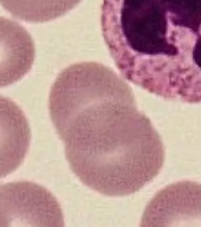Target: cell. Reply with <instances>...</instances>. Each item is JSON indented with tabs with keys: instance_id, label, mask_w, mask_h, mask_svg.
Listing matches in <instances>:
<instances>
[{
	"instance_id": "cell-3",
	"label": "cell",
	"mask_w": 201,
	"mask_h": 227,
	"mask_svg": "<svg viewBox=\"0 0 201 227\" xmlns=\"http://www.w3.org/2000/svg\"><path fill=\"white\" fill-rule=\"evenodd\" d=\"M0 227H64L57 199L30 181L0 184Z\"/></svg>"
},
{
	"instance_id": "cell-1",
	"label": "cell",
	"mask_w": 201,
	"mask_h": 227,
	"mask_svg": "<svg viewBox=\"0 0 201 227\" xmlns=\"http://www.w3.org/2000/svg\"><path fill=\"white\" fill-rule=\"evenodd\" d=\"M49 110L70 168L89 188L126 196L160 173L162 140L111 69L94 62L66 67L51 88Z\"/></svg>"
},
{
	"instance_id": "cell-6",
	"label": "cell",
	"mask_w": 201,
	"mask_h": 227,
	"mask_svg": "<svg viewBox=\"0 0 201 227\" xmlns=\"http://www.w3.org/2000/svg\"><path fill=\"white\" fill-rule=\"evenodd\" d=\"M34 56L30 33L18 22L0 17V88L21 79L31 70Z\"/></svg>"
},
{
	"instance_id": "cell-7",
	"label": "cell",
	"mask_w": 201,
	"mask_h": 227,
	"mask_svg": "<svg viewBox=\"0 0 201 227\" xmlns=\"http://www.w3.org/2000/svg\"><path fill=\"white\" fill-rule=\"evenodd\" d=\"M81 0H0L16 18L27 22H45L71 11Z\"/></svg>"
},
{
	"instance_id": "cell-4",
	"label": "cell",
	"mask_w": 201,
	"mask_h": 227,
	"mask_svg": "<svg viewBox=\"0 0 201 227\" xmlns=\"http://www.w3.org/2000/svg\"><path fill=\"white\" fill-rule=\"evenodd\" d=\"M140 227H201V184L179 181L148 202Z\"/></svg>"
},
{
	"instance_id": "cell-5",
	"label": "cell",
	"mask_w": 201,
	"mask_h": 227,
	"mask_svg": "<svg viewBox=\"0 0 201 227\" xmlns=\"http://www.w3.org/2000/svg\"><path fill=\"white\" fill-rule=\"evenodd\" d=\"M30 142L31 129L25 114L14 102L0 96V179L20 166Z\"/></svg>"
},
{
	"instance_id": "cell-2",
	"label": "cell",
	"mask_w": 201,
	"mask_h": 227,
	"mask_svg": "<svg viewBox=\"0 0 201 227\" xmlns=\"http://www.w3.org/2000/svg\"><path fill=\"white\" fill-rule=\"evenodd\" d=\"M101 27L123 78L167 101L201 103V0H103Z\"/></svg>"
}]
</instances>
